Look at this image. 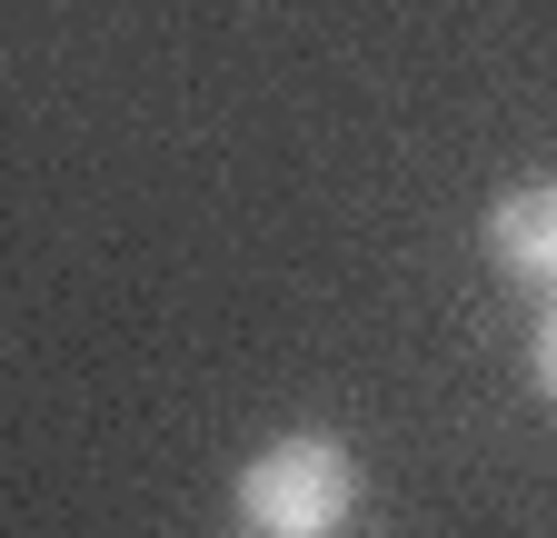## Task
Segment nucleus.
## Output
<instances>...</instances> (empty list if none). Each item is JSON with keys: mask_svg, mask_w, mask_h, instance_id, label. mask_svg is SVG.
<instances>
[{"mask_svg": "<svg viewBox=\"0 0 557 538\" xmlns=\"http://www.w3.org/2000/svg\"><path fill=\"white\" fill-rule=\"evenodd\" d=\"M239 509H249L259 538H329V528H348V509H359V458H348L338 439H319V429L269 439L239 468Z\"/></svg>", "mask_w": 557, "mask_h": 538, "instance_id": "1", "label": "nucleus"}, {"mask_svg": "<svg viewBox=\"0 0 557 538\" xmlns=\"http://www.w3.org/2000/svg\"><path fill=\"white\" fill-rule=\"evenodd\" d=\"M487 249H498L518 280H547L557 290V180H528L487 210Z\"/></svg>", "mask_w": 557, "mask_h": 538, "instance_id": "2", "label": "nucleus"}, {"mask_svg": "<svg viewBox=\"0 0 557 538\" xmlns=\"http://www.w3.org/2000/svg\"><path fill=\"white\" fill-rule=\"evenodd\" d=\"M528 379H537V399H557V299H547L537 340H528Z\"/></svg>", "mask_w": 557, "mask_h": 538, "instance_id": "3", "label": "nucleus"}]
</instances>
